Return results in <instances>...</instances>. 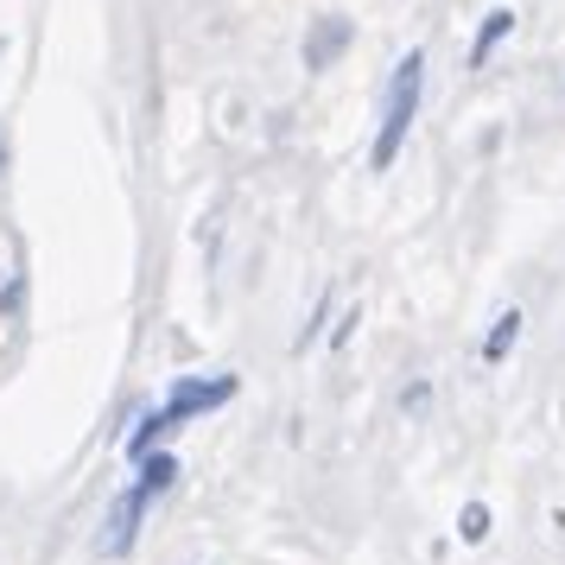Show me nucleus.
<instances>
[{
	"instance_id": "nucleus-1",
	"label": "nucleus",
	"mask_w": 565,
	"mask_h": 565,
	"mask_svg": "<svg viewBox=\"0 0 565 565\" xmlns=\"http://www.w3.org/2000/svg\"><path fill=\"white\" fill-rule=\"evenodd\" d=\"M419 83H426V52H407L394 64V83H387V103H382V134H375V172L394 166L401 140H407L413 115H419Z\"/></svg>"
},
{
	"instance_id": "nucleus-2",
	"label": "nucleus",
	"mask_w": 565,
	"mask_h": 565,
	"mask_svg": "<svg viewBox=\"0 0 565 565\" xmlns=\"http://www.w3.org/2000/svg\"><path fill=\"white\" fill-rule=\"evenodd\" d=\"M235 394L230 375H216V382H179L172 387V401H166V419L179 426V419H191V413H210V407H223Z\"/></svg>"
},
{
	"instance_id": "nucleus-3",
	"label": "nucleus",
	"mask_w": 565,
	"mask_h": 565,
	"mask_svg": "<svg viewBox=\"0 0 565 565\" xmlns=\"http://www.w3.org/2000/svg\"><path fill=\"white\" fill-rule=\"evenodd\" d=\"M140 509H147V495H140V489H128V495L115 502V514H108V534H103L108 559H121V553L134 546V534H140Z\"/></svg>"
},
{
	"instance_id": "nucleus-4",
	"label": "nucleus",
	"mask_w": 565,
	"mask_h": 565,
	"mask_svg": "<svg viewBox=\"0 0 565 565\" xmlns=\"http://www.w3.org/2000/svg\"><path fill=\"white\" fill-rule=\"evenodd\" d=\"M343 45H350V20H324V26L306 39V71H324Z\"/></svg>"
},
{
	"instance_id": "nucleus-5",
	"label": "nucleus",
	"mask_w": 565,
	"mask_h": 565,
	"mask_svg": "<svg viewBox=\"0 0 565 565\" xmlns=\"http://www.w3.org/2000/svg\"><path fill=\"white\" fill-rule=\"evenodd\" d=\"M509 32H514V13H509V7H495V13L483 20V32H477V45H470V64L483 71V64H489V52H495V45H502Z\"/></svg>"
},
{
	"instance_id": "nucleus-6",
	"label": "nucleus",
	"mask_w": 565,
	"mask_h": 565,
	"mask_svg": "<svg viewBox=\"0 0 565 565\" xmlns=\"http://www.w3.org/2000/svg\"><path fill=\"white\" fill-rule=\"evenodd\" d=\"M166 426H172V419H166V407L159 413H140V419H134V438H128V458H153V445H159V433H166Z\"/></svg>"
},
{
	"instance_id": "nucleus-7",
	"label": "nucleus",
	"mask_w": 565,
	"mask_h": 565,
	"mask_svg": "<svg viewBox=\"0 0 565 565\" xmlns=\"http://www.w3.org/2000/svg\"><path fill=\"white\" fill-rule=\"evenodd\" d=\"M172 483H179V463L166 458V451H153V458L140 463V483H134V489H140V495H147V502H153L159 489H172Z\"/></svg>"
},
{
	"instance_id": "nucleus-8",
	"label": "nucleus",
	"mask_w": 565,
	"mask_h": 565,
	"mask_svg": "<svg viewBox=\"0 0 565 565\" xmlns=\"http://www.w3.org/2000/svg\"><path fill=\"white\" fill-rule=\"evenodd\" d=\"M514 337H521V311H502V318H495V331H489V343H483V362H502Z\"/></svg>"
},
{
	"instance_id": "nucleus-9",
	"label": "nucleus",
	"mask_w": 565,
	"mask_h": 565,
	"mask_svg": "<svg viewBox=\"0 0 565 565\" xmlns=\"http://www.w3.org/2000/svg\"><path fill=\"white\" fill-rule=\"evenodd\" d=\"M458 534H463V540H470V546H477V540H483V534H489V509H483V502H470V509H463V514H458Z\"/></svg>"
}]
</instances>
